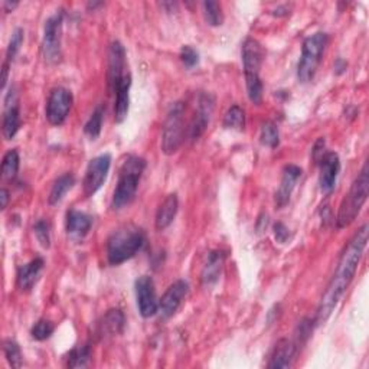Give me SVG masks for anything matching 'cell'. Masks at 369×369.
I'll return each mask as SVG.
<instances>
[{
	"label": "cell",
	"mask_w": 369,
	"mask_h": 369,
	"mask_svg": "<svg viewBox=\"0 0 369 369\" xmlns=\"http://www.w3.org/2000/svg\"><path fill=\"white\" fill-rule=\"evenodd\" d=\"M214 104L215 100L211 94L202 93L199 95L196 111L189 124V131H188L191 140H198L205 133L214 113Z\"/></svg>",
	"instance_id": "8fae6325"
},
{
	"label": "cell",
	"mask_w": 369,
	"mask_h": 369,
	"mask_svg": "<svg viewBox=\"0 0 369 369\" xmlns=\"http://www.w3.org/2000/svg\"><path fill=\"white\" fill-rule=\"evenodd\" d=\"M188 292H189V284L184 280H178L172 284V286H169V289L164 292V294L159 301L160 317L162 319L172 317L182 306L183 300L187 299Z\"/></svg>",
	"instance_id": "7c38bea8"
},
{
	"label": "cell",
	"mask_w": 369,
	"mask_h": 369,
	"mask_svg": "<svg viewBox=\"0 0 369 369\" xmlns=\"http://www.w3.org/2000/svg\"><path fill=\"white\" fill-rule=\"evenodd\" d=\"M55 330V326L51 321H46V319H41V321H38L35 325L32 326L30 329V334L32 338L35 341H46L53 337V333Z\"/></svg>",
	"instance_id": "d6a6232c"
},
{
	"label": "cell",
	"mask_w": 369,
	"mask_h": 369,
	"mask_svg": "<svg viewBox=\"0 0 369 369\" xmlns=\"http://www.w3.org/2000/svg\"><path fill=\"white\" fill-rule=\"evenodd\" d=\"M91 359V346L88 343L74 348L66 357V366L68 368H84Z\"/></svg>",
	"instance_id": "83f0119b"
},
{
	"label": "cell",
	"mask_w": 369,
	"mask_h": 369,
	"mask_svg": "<svg viewBox=\"0 0 369 369\" xmlns=\"http://www.w3.org/2000/svg\"><path fill=\"white\" fill-rule=\"evenodd\" d=\"M224 127L234 130H244L245 127V113L240 106H232L224 115Z\"/></svg>",
	"instance_id": "f546056e"
},
{
	"label": "cell",
	"mask_w": 369,
	"mask_h": 369,
	"mask_svg": "<svg viewBox=\"0 0 369 369\" xmlns=\"http://www.w3.org/2000/svg\"><path fill=\"white\" fill-rule=\"evenodd\" d=\"M45 265L44 258L37 257L33 258L32 261H29L25 265H21L19 270H18V286L22 292H29L33 286H35V283L39 278V274L42 272V268Z\"/></svg>",
	"instance_id": "44dd1931"
},
{
	"label": "cell",
	"mask_w": 369,
	"mask_h": 369,
	"mask_svg": "<svg viewBox=\"0 0 369 369\" xmlns=\"http://www.w3.org/2000/svg\"><path fill=\"white\" fill-rule=\"evenodd\" d=\"M23 35H25V33H23V29H22V28H16V29L13 30L12 38H10V42H9V45H8V51H6V59H5L6 64L10 65V64L13 62L15 57L18 55V53L21 51V46H22V44H23V38H25Z\"/></svg>",
	"instance_id": "e575fe53"
},
{
	"label": "cell",
	"mask_w": 369,
	"mask_h": 369,
	"mask_svg": "<svg viewBox=\"0 0 369 369\" xmlns=\"http://www.w3.org/2000/svg\"><path fill=\"white\" fill-rule=\"evenodd\" d=\"M74 104V97L70 90L64 87H55L49 93L46 102V119L53 126H61L65 123Z\"/></svg>",
	"instance_id": "ba28073f"
},
{
	"label": "cell",
	"mask_w": 369,
	"mask_h": 369,
	"mask_svg": "<svg viewBox=\"0 0 369 369\" xmlns=\"http://www.w3.org/2000/svg\"><path fill=\"white\" fill-rule=\"evenodd\" d=\"M243 65H244V74L245 75H260V70L264 59V49L261 44L254 39L248 38L243 44Z\"/></svg>",
	"instance_id": "e0dca14e"
},
{
	"label": "cell",
	"mask_w": 369,
	"mask_h": 369,
	"mask_svg": "<svg viewBox=\"0 0 369 369\" xmlns=\"http://www.w3.org/2000/svg\"><path fill=\"white\" fill-rule=\"evenodd\" d=\"M126 73V49L120 41H114L108 49V71H107V82L108 90L113 93Z\"/></svg>",
	"instance_id": "4fadbf2b"
},
{
	"label": "cell",
	"mask_w": 369,
	"mask_h": 369,
	"mask_svg": "<svg viewBox=\"0 0 369 369\" xmlns=\"http://www.w3.org/2000/svg\"><path fill=\"white\" fill-rule=\"evenodd\" d=\"M261 143L270 149H276L280 144V133L278 127L273 122H265L261 126V134H260Z\"/></svg>",
	"instance_id": "4dcf8cb0"
},
{
	"label": "cell",
	"mask_w": 369,
	"mask_h": 369,
	"mask_svg": "<svg viewBox=\"0 0 369 369\" xmlns=\"http://www.w3.org/2000/svg\"><path fill=\"white\" fill-rule=\"evenodd\" d=\"M346 62L343 61V59H338L337 61V64H334V73H337V74H343L345 71H346Z\"/></svg>",
	"instance_id": "b9f144b4"
},
{
	"label": "cell",
	"mask_w": 369,
	"mask_h": 369,
	"mask_svg": "<svg viewBox=\"0 0 369 369\" xmlns=\"http://www.w3.org/2000/svg\"><path fill=\"white\" fill-rule=\"evenodd\" d=\"M273 229H274V237H276L277 243H280V244L287 243V240L290 238V231L286 225H284L283 223H277V224H274Z\"/></svg>",
	"instance_id": "74e56055"
},
{
	"label": "cell",
	"mask_w": 369,
	"mask_h": 369,
	"mask_svg": "<svg viewBox=\"0 0 369 369\" xmlns=\"http://www.w3.org/2000/svg\"><path fill=\"white\" fill-rule=\"evenodd\" d=\"M33 232H35L37 240L44 248L51 247V227L44 220H39L35 225H33Z\"/></svg>",
	"instance_id": "d590c367"
},
{
	"label": "cell",
	"mask_w": 369,
	"mask_h": 369,
	"mask_svg": "<svg viewBox=\"0 0 369 369\" xmlns=\"http://www.w3.org/2000/svg\"><path fill=\"white\" fill-rule=\"evenodd\" d=\"M204 16L208 25L211 26H221L224 22L223 6L218 2H204Z\"/></svg>",
	"instance_id": "1f68e13d"
},
{
	"label": "cell",
	"mask_w": 369,
	"mask_h": 369,
	"mask_svg": "<svg viewBox=\"0 0 369 369\" xmlns=\"http://www.w3.org/2000/svg\"><path fill=\"white\" fill-rule=\"evenodd\" d=\"M9 68H10V65L3 62V66H2V88L6 87V84H8V79H9Z\"/></svg>",
	"instance_id": "ab89813d"
},
{
	"label": "cell",
	"mask_w": 369,
	"mask_h": 369,
	"mask_svg": "<svg viewBox=\"0 0 369 369\" xmlns=\"http://www.w3.org/2000/svg\"><path fill=\"white\" fill-rule=\"evenodd\" d=\"M183 114L184 104L182 102L173 103L167 111L162 134V152L167 156L176 153L183 142Z\"/></svg>",
	"instance_id": "8992f818"
},
{
	"label": "cell",
	"mask_w": 369,
	"mask_h": 369,
	"mask_svg": "<svg viewBox=\"0 0 369 369\" xmlns=\"http://www.w3.org/2000/svg\"><path fill=\"white\" fill-rule=\"evenodd\" d=\"M368 243V225L365 224L355 234L352 240L348 243L346 248L339 258L337 272H334L332 280L328 284V289L322 296L321 306L317 309V322H326L332 314L333 309L337 308L339 300L348 290L349 284L354 280L358 265L363 257L365 248Z\"/></svg>",
	"instance_id": "6da1fadb"
},
{
	"label": "cell",
	"mask_w": 369,
	"mask_h": 369,
	"mask_svg": "<svg viewBox=\"0 0 369 369\" xmlns=\"http://www.w3.org/2000/svg\"><path fill=\"white\" fill-rule=\"evenodd\" d=\"M301 176V169L296 164H287L284 166L283 176L280 182V188L276 192V205L278 208H284L289 202L292 193L296 188V183Z\"/></svg>",
	"instance_id": "ac0fdd59"
},
{
	"label": "cell",
	"mask_w": 369,
	"mask_h": 369,
	"mask_svg": "<svg viewBox=\"0 0 369 369\" xmlns=\"http://www.w3.org/2000/svg\"><path fill=\"white\" fill-rule=\"evenodd\" d=\"M126 317L120 309H110L102 322V329L107 334H120L124 330Z\"/></svg>",
	"instance_id": "d4e9b609"
},
{
	"label": "cell",
	"mask_w": 369,
	"mask_h": 369,
	"mask_svg": "<svg viewBox=\"0 0 369 369\" xmlns=\"http://www.w3.org/2000/svg\"><path fill=\"white\" fill-rule=\"evenodd\" d=\"M329 42L328 33L316 32L308 37L301 46V57L297 65V78L300 82H309L314 78L319 64L326 51Z\"/></svg>",
	"instance_id": "5b68a950"
},
{
	"label": "cell",
	"mask_w": 369,
	"mask_h": 369,
	"mask_svg": "<svg viewBox=\"0 0 369 369\" xmlns=\"http://www.w3.org/2000/svg\"><path fill=\"white\" fill-rule=\"evenodd\" d=\"M130 87H131V75L126 74L124 78L117 84L113 94L115 95L114 104V119L117 123H123L129 114L130 104Z\"/></svg>",
	"instance_id": "d6986e66"
},
{
	"label": "cell",
	"mask_w": 369,
	"mask_h": 369,
	"mask_svg": "<svg viewBox=\"0 0 369 369\" xmlns=\"http://www.w3.org/2000/svg\"><path fill=\"white\" fill-rule=\"evenodd\" d=\"M368 192H369V171H368V163H365L361 173L358 175L355 182L352 183L348 195L342 200L337 218L338 228H346L357 220V216L359 215L363 204L366 202Z\"/></svg>",
	"instance_id": "277c9868"
},
{
	"label": "cell",
	"mask_w": 369,
	"mask_h": 369,
	"mask_svg": "<svg viewBox=\"0 0 369 369\" xmlns=\"http://www.w3.org/2000/svg\"><path fill=\"white\" fill-rule=\"evenodd\" d=\"M146 244L144 231L126 227L111 234L107 241V258L111 265H120L136 256Z\"/></svg>",
	"instance_id": "3957f363"
},
{
	"label": "cell",
	"mask_w": 369,
	"mask_h": 369,
	"mask_svg": "<svg viewBox=\"0 0 369 369\" xmlns=\"http://www.w3.org/2000/svg\"><path fill=\"white\" fill-rule=\"evenodd\" d=\"M144 169L146 160L143 158L129 156L123 162L119 173V182H117L111 200L113 209H123L133 202Z\"/></svg>",
	"instance_id": "7a4b0ae2"
},
{
	"label": "cell",
	"mask_w": 369,
	"mask_h": 369,
	"mask_svg": "<svg viewBox=\"0 0 369 369\" xmlns=\"http://www.w3.org/2000/svg\"><path fill=\"white\" fill-rule=\"evenodd\" d=\"M227 254L223 249H214L208 254L207 263L202 268V273H200V283H202L204 289H212L215 284L220 281L224 264H225Z\"/></svg>",
	"instance_id": "2e32d148"
},
{
	"label": "cell",
	"mask_w": 369,
	"mask_h": 369,
	"mask_svg": "<svg viewBox=\"0 0 369 369\" xmlns=\"http://www.w3.org/2000/svg\"><path fill=\"white\" fill-rule=\"evenodd\" d=\"M65 224H66V232H68L70 236L82 238V237H86L88 231L91 229L93 218L86 212L70 209L68 212H66Z\"/></svg>",
	"instance_id": "7402d4cb"
},
{
	"label": "cell",
	"mask_w": 369,
	"mask_h": 369,
	"mask_svg": "<svg viewBox=\"0 0 369 369\" xmlns=\"http://www.w3.org/2000/svg\"><path fill=\"white\" fill-rule=\"evenodd\" d=\"M321 164V175H319V184L323 193H330L337 187V179L341 172V159L338 153L329 152L319 162Z\"/></svg>",
	"instance_id": "9a60e30c"
},
{
	"label": "cell",
	"mask_w": 369,
	"mask_h": 369,
	"mask_svg": "<svg viewBox=\"0 0 369 369\" xmlns=\"http://www.w3.org/2000/svg\"><path fill=\"white\" fill-rule=\"evenodd\" d=\"M136 299L140 314L147 319L159 313V300L156 296L155 281L152 277L142 276L136 280Z\"/></svg>",
	"instance_id": "30bf717a"
},
{
	"label": "cell",
	"mask_w": 369,
	"mask_h": 369,
	"mask_svg": "<svg viewBox=\"0 0 369 369\" xmlns=\"http://www.w3.org/2000/svg\"><path fill=\"white\" fill-rule=\"evenodd\" d=\"M18 5H19L18 2H13V3H10V2H8V0H6V2L3 3V8H5V10H6V12H12V10H13L16 6H18Z\"/></svg>",
	"instance_id": "7bdbcfd3"
},
{
	"label": "cell",
	"mask_w": 369,
	"mask_h": 369,
	"mask_svg": "<svg viewBox=\"0 0 369 369\" xmlns=\"http://www.w3.org/2000/svg\"><path fill=\"white\" fill-rule=\"evenodd\" d=\"M21 127V111L18 106V97H16L15 88H10L5 97V113L2 131L6 140H12Z\"/></svg>",
	"instance_id": "5bb4252c"
},
{
	"label": "cell",
	"mask_w": 369,
	"mask_h": 369,
	"mask_svg": "<svg viewBox=\"0 0 369 369\" xmlns=\"http://www.w3.org/2000/svg\"><path fill=\"white\" fill-rule=\"evenodd\" d=\"M110 166H111V156L108 153L100 155L90 160L87 171H86V178H84V183H82L84 195L90 198L103 187L107 179Z\"/></svg>",
	"instance_id": "9c48e42d"
},
{
	"label": "cell",
	"mask_w": 369,
	"mask_h": 369,
	"mask_svg": "<svg viewBox=\"0 0 369 369\" xmlns=\"http://www.w3.org/2000/svg\"><path fill=\"white\" fill-rule=\"evenodd\" d=\"M19 164H21V158L19 152L16 149L8 150V153L3 156L2 162V176L6 180H13L18 176L19 172Z\"/></svg>",
	"instance_id": "4316f807"
},
{
	"label": "cell",
	"mask_w": 369,
	"mask_h": 369,
	"mask_svg": "<svg viewBox=\"0 0 369 369\" xmlns=\"http://www.w3.org/2000/svg\"><path fill=\"white\" fill-rule=\"evenodd\" d=\"M297 345L292 339L283 338L277 342L274 346V350L270 358V363L268 368L270 369H281V368H289L292 365V361L296 355Z\"/></svg>",
	"instance_id": "ffe728a7"
},
{
	"label": "cell",
	"mask_w": 369,
	"mask_h": 369,
	"mask_svg": "<svg viewBox=\"0 0 369 369\" xmlns=\"http://www.w3.org/2000/svg\"><path fill=\"white\" fill-rule=\"evenodd\" d=\"M62 23L64 13L57 10L55 15L48 18L44 26L42 54L48 64H59L62 59Z\"/></svg>",
	"instance_id": "52a82bcc"
},
{
	"label": "cell",
	"mask_w": 369,
	"mask_h": 369,
	"mask_svg": "<svg viewBox=\"0 0 369 369\" xmlns=\"http://www.w3.org/2000/svg\"><path fill=\"white\" fill-rule=\"evenodd\" d=\"M9 199H10V195H9V191L8 189H2L0 191V200H2V209H5L9 204Z\"/></svg>",
	"instance_id": "60d3db41"
},
{
	"label": "cell",
	"mask_w": 369,
	"mask_h": 369,
	"mask_svg": "<svg viewBox=\"0 0 369 369\" xmlns=\"http://www.w3.org/2000/svg\"><path fill=\"white\" fill-rule=\"evenodd\" d=\"M323 156H325V139L321 138L313 147V159L319 163Z\"/></svg>",
	"instance_id": "f35d334b"
},
{
	"label": "cell",
	"mask_w": 369,
	"mask_h": 369,
	"mask_svg": "<svg viewBox=\"0 0 369 369\" xmlns=\"http://www.w3.org/2000/svg\"><path fill=\"white\" fill-rule=\"evenodd\" d=\"M178 209H179L178 195L176 193L167 195L166 199L160 204V207L158 208V212H156V220H155L156 229L158 231H163V229H166L167 227H169L175 220Z\"/></svg>",
	"instance_id": "603a6c76"
},
{
	"label": "cell",
	"mask_w": 369,
	"mask_h": 369,
	"mask_svg": "<svg viewBox=\"0 0 369 369\" xmlns=\"http://www.w3.org/2000/svg\"><path fill=\"white\" fill-rule=\"evenodd\" d=\"M179 58L182 61V64L187 66V68L192 70L195 66L199 64V54L195 48H192L191 45H184L180 49V54Z\"/></svg>",
	"instance_id": "8d00e7d4"
},
{
	"label": "cell",
	"mask_w": 369,
	"mask_h": 369,
	"mask_svg": "<svg viewBox=\"0 0 369 369\" xmlns=\"http://www.w3.org/2000/svg\"><path fill=\"white\" fill-rule=\"evenodd\" d=\"M104 113H106V107L103 104L97 106L95 110L93 111L91 117L88 119V122L86 123V126H84V133H86L91 140L98 139L100 134H102Z\"/></svg>",
	"instance_id": "484cf974"
},
{
	"label": "cell",
	"mask_w": 369,
	"mask_h": 369,
	"mask_svg": "<svg viewBox=\"0 0 369 369\" xmlns=\"http://www.w3.org/2000/svg\"><path fill=\"white\" fill-rule=\"evenodd\" d=\"M3 352H5V357L8 359V362L10 363V366L13 368H21L22 366V350L21 346L16 343L12 339H6L3 343Z\"/></svg>",
	"instance_id": "836d02e7"
},
{
	"label": "cell",
	"mask_w": 369,
	"mask_h": 369,
	"mask_svg": "<svg viewBox=\"0 0 369 369\" xmlns=\"http://www.w3.org/2000/svg\"><path fill=\"white\" fill-rule=\"evenodd\" d=\"M245 86H247V94L249 102L253 104H261L263 102V93L264 86L260 75H245Z\"/></svg>",
	"instance_id": "f1b7e54d"
},
{
	"label": "cell",
	"mask_w": 369,
	"mask_h": 369,
	"mask_svg": "<svg viewBox=\"0 0 369 369\" xmlns=\"http://www.w3.org/2000/svg\"><path fill=\"white\" fill-rule=\"evenodd\" d=\"M75 184V178L73 173H64L62 176H59L54 184H53V189L49 192V204L51 205H58L61 200L64 199V196L66 195V192L71 191L73 187Z\"/></svg>",
	"instance_id": "cb8c5ba5"
}]
</instances>
